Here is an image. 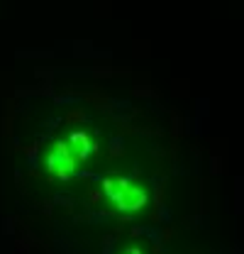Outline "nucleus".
<instances>
[{"instance_id": "7ed1b4c3", "label": "nucleus", "mask_w": 244, "mask_h": 254, "mask_svg": "<svg viewBox=\"0 0 244 254\" xmlns=\"http://www.w3.org/2000/svg\"><path fill=\"white\" fill-rule=\"evenodd\" d=\"M122 254H142L139 250H127V252H122Z\"/></svg>"}, {"instance_id": "f03ea898", "label": "nucleus", "mask_w": 244, "mask_h": 254, "mask_svg": "<svg viewBox=\"0 0 244 254\" xmlns=\"http://www.w3.org/2000/svg\"><path fill=\"white\" fill-rule=\"evenodd\" d=\"M78 161H81V159L76 157V152H73V147H71L68 142H57V144L47 152V159H44L47 169H49L54 176H59V179L71 176L73 169L78 166Z\"/></svg>"}, {"instance_id": "f257e3e1", "label": "nucleus", "mask_w": 244, "mask_h": 254, "mask_svg": "<svg viewBox=\"0 0 244 254\" xmlns=\"http://www.w3.org/2000/svg\"><path fill=\"white\" fill-rule=\"evenodd\" d=\"M103 190L105 195L110 198V203L118 208V210H124V213H134V210H142L149 200L147 190L142 189L139 184L134 181H127L122 176H115V179H105L103 181Z\"/></svg>"}]
</instances>
